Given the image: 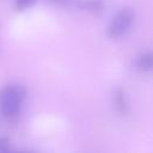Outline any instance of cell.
<instances>
[{"label": "cell", "mask_w": 153, "mask_h": 153, "mask_svg": "<svg viewBox=\"0 0 153 153\" xmlns=\"http://www.w3.org/2000/svg\"><path fill=\"white\" fill-rule=\"evenodd\" d=\"M26 90L23 85L12 84L0 90V111L5 116H14L19 112L25 99Z\"/></svg>", "instance_id": "cell-1"}, {"label": "cell", "mask_w": 153, "mask_h": 153, "mask_svg": "<svg viewBox=\"0 0 153 153\" xmlns=\"http://www.w3.org/2000/svg\"><path fill=\"white\" fill-rule=\"evenodd\" d=\"M135 13L130 8H122L111 19L108 26V36L110 38H120L128 35L134 25Z\"/></svg>", "instance_id": "cell-2"}, {"label": "cell", "mask_w": 153, "mask_h": 153, "mask_svg": "<svg viewBox=\"0 0 153 153\" xmlns=\"http://www.w3.org/2000/svg\"><path fill=\"white\" fill-rule=\"evenodd\" d=\"M112 104L116 109V111L121 115H128L129 112V105L126 97V92L122 88H116L112 93Z\"/></svg>", "instance_id": "cell-3"}, {"label": "cell", "mask_w": 153, "mask_h": 153, "mask_svg": "<svg viewBox=\"0 0 153 153\" xmlns=\"http://www.w3.org/2000/svg\"><path fill=\"white\" fill-rule=\"evenodd\" d=\"M136 68L142 73H148L152 71V53L151 51H143L137 55L136 57Z\"/></svg>", "instance_id": "cell-4"}, {"label": "cell", "mask_w": 153, "mask_h": 153, "mask_svg": "<svg viewBox=\"0 0 153 153\" xmlns=\"http://www.w3.org/2000/svg\"><path fill=\"white\" fill-rule=\"evenodd\" d=\"M78 6L82 10H87L93 13H99L103 10V2L102 0H78Z\"/></svg>", "instance_id": "cell-5"}, {"label": "cell", "mask_w": 153, "mask_h": 153, "mask_svg": "<svg viewBox=\"0 0 153 153\" xmlns=\"http://www.w3.org/2000/svg\"><path fill=\"white\" fill-rule=\"evenodd\" d=\"M37 0H16V8L17 11H24L29 7H32Z\"/></svg>", "instance_id": "cell-6"}, {"label": "cell", "mask_w": 153, "mask_h": 153, "mask_svg": "<svg viewBox=\"0 0 153 153\" xmlns=\"http://www.w3.org/2000/svg\"><path fill=\"white\" fill-rule=\"evenodd\" d=\"M11 151L10 140L5 136H0V153H7Z\"/></svg>", "instance_id": "cell-7"}, {"label": "cell", "mask_w": 153, "mask_h": 153, "mask_svg": "<svg viewBox=\"0 0 153 153\" xmlns=\"http://www.w3.org/2000/svg\"><path fill=\"white\" fill-rule=\"evenodd\" d=\"M53 2H57V4H63V2H67V0H50Z\"/></svg>", "instance_id": "cell-8"}]
</instances>
